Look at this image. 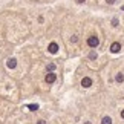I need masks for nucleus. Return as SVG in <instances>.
Masks as SVG:
<instances>
[{
  "label": "nucleus",
  "instance_id": "nucleus-1",
  "mask_svg": "<svg viewBox=\"0 0 124 124\" xmlns=\"http://www.w3.org/2000/svg\"><path fill=\"white\" fill-rule=\"evenodd\" d=\"M87 45H89L90 47H97V46L100 45V40H98V37H95V35L89 37V39H87Z\"/></svg>",
  "mask_w": 124,
  "mask_h": 124
},
{
  "label": "nucleus",
  "instance_id": "nucleus-2",
  "mask_svg": "<svg viewBox=\"0 0 124 124\" xmlns=\"http://www.w3.org/2000/svg\"><path fill=\"white\" fill-rule=\"evenodd\" d=\"M121 51V45L118 41H115V43H112L110 45V52H113V54H118V52Z\"/></svg>",
  "mask_w": 124,
  "mask_h": 124
},
{
  "label": "nucleus",
  "instance_id": "nucleus-3",
  "mask_svg": "<svg viewBox=\"0 0 124 124\" xmlns=\"http://www.w3.org/2000/svg\"><path fill=\"white\" fill-rule=\"evenodd\" d=\"M45 80H46V83H54L55 80H57V75L54 74V72H49V74H46V77H45Z\"/></svg>",
  "mask_w": 124,
  "mask_h": 124
},
{
  "label": "nucleus",
  "instance_id": "nucleus-4",
  "mask_svg": "<svg viewBox=\"0 0 124 124\" xmlns=\"http://www.w3.org/2000/svg\"><path fill=\"white\" fill-rule=\"evenodd\" d=\"M47 51H49L51 54H57V51H58V45H57V43H51V45L47 46Z\"/></svg>",
  "mask_w": 124,
  "mask_h": 124
},
{
  "label": "nucleus",
  "instance_id": "nucleus-5",
  "mask_svg": "<svg viewBox=\"0 0 124 124\" xmlns=\"http://www.w3.org/2000/svg\"><path fill=\"white\" fill-rule=\"evenodd\" d=\"M81 86L83 87H90V86H92V80H90L89 77H84L81 80Z\"/></svg>",
  "mask_w": 124,
  "mask_h": 124
},
{
  "label": "nucleus",
  "instance_id": "nucleus-6",
  "mask_svg": "<svg viewBox=\"0 0 124 124\" xmlns=\"http://www.w3.org/2000/svg\"><path fill=\"white\" fill-rule=\"evenodd\" d=\"M6 66H8L9 69H14V68L17 66V60H16V58H9V60L6 61Z\"/></svg>",
  "mask_w": 124,
  "mask_h": 124
},
{
  "label": "nucleus",
  "instance_id": "nucleus-7",
  "mask_svg": "<svg viewBox=\"0 0 124 124\" xmlns=\"http://www.w3.org/2000/svg\"><path fill=\"white\" fill-rule=\"evenodd\" d=\"M101 124H112V118L110 116H104L101 120Z\"/></svg>",
  "mask_w": 124,
  "mask_h": 124
},
{
  "label": "nucleus",
  "instance_id": "nucleus-8",
  "mask_svg": "<svg viewBox=\"0 0 124 124\" xmlns=\"http://www.w3.org/2000/svg\"><path fill=\"white\" fill-rule=\"evenodd\" d=\"M115 80H116L118 83H123V81H124V75H123V74H116V77H115Z\"/></svg>",
  "mask_w": 124,
  "mask_h": 124
},
{
  "label": "nucleus",
  "instance_id": "nucleus-9",
  "mask_svg": "<svg viewBox=\"0 0 124 124\" xmlns=\"http://www.w3.org/2000/svg\"><path fill=\"white\" fill-rule=\"evenodd\" d=\"M28 109H31L32 112H35L37 109H39V106H37V104H29V106H28Z\"/></svg>",
  "mask_w": 124,
  "mask_h": 124
},
{
  "label": "nucleus",
  "instance_id": "nucleus-10",
  "mask_svg": "<svg viewBox=\"0 0 124 124\" xmlns=\"http://www.w3.org/2000/svg\"><path fill=\"white\" fill-rule=\"evenodd\" d=\"M55 69V64L54 63H51V64H47V70H49V72H52V70Z\"/></svg>",
  "mask_w": 124,
  "mask_h": 124
},
{
  "label": "nucleus",
  "instance_id": "nucleus-11",
  "mask_svg": "<svg viewBox=\"0 0 124 124\" xmlns=\"http://www.w3.org/2000/svg\"><path fill=\"white\" fill-rule=\"evenodd\" d=\"M89 57H90V58H92V60H95V58H97V52H90V54H89Z\"/></svg>",
  "mask_w": 124,
  "mask_h": 124
},
{
  "label": "nucleus",
  "instance_id": "nucleus-12",
  "mask_svg": "<svg viewBox=\"0 0 124 124\" xmlns=\"http://www.w3.org/2000/svg\"><path fill=\"white\" fill-rule=\"evenodd\" d=\"M112 25L113 26H118V18H113V20H112Z\"/></svg>",
  "mask_w": 124,
  "mask_h": 124
},
{
  "label": "nucleus",
  "instance_id": "nucleus-13",
  "mask_svg": "<svg viewBox=\"0 0 124 124\" xmlns=\"http://www.w3.org/2000/svg\"><path fill=\"white\" fill-rule=\"evenodd\" d=\"M37 124H46V121L45 120H39V121H37Z\"/></svg>",
  "mask_w": 124,
  "mask_h": 124
},
{
  "label": "nucleus",
  "instance_id": "nucleus-14",
  "mask_svg": "<svg viewBox=\"0 0 124 124\" xmlns=\"http://www.w3.org/2000/svg\"><path fill=\"white\" fill-rule=\"evenodd\" d=\"M106 2H107L109 5H112V3H115V0H106Z\"/></svg>",
  "mask_w": 124,
  "mask_h": 124
},
{
  "label": "nucleus",
  "instance_id": "nucleus-15",
  "mask_svg": "<svg viewBox=\"0 0 124 124\" xmlns=\"http://www.w3.org/2000/svg\"><path fill=\"white\" fill-rule=\"evenodd\" d=\"M121 118H123V120H124V109H123V110H121Z\"/></svg>",
  "mask_w": 124,
  "mask_h": 124
},
{
  "label": "nucleus",
  "instance_id": "nucleus-16",
  "mask_svg": "<svg viewBox=\"0 0 124 124\" xmlns=\"http://www.w3.org/2000/svg\"><path fill=\"white\" fill-rule=\"evenodd\" d=\"M77 2H78V3H84V2H86V0H77Z\"/></svg>",
  "mask_w": 124,
  "mask_h": 124
},
{
  "label": "nucleus",
  "instance_id": "nucleus-17",
  "mask_svg": "<svg viewBox=\"0 0 124 124\" xmlns=\"http://www.w3.org/2000/svg\"><path fill=\"white\" fill-rule=\"evenodd\" d=\"M84 124H90V123H84Z\"/></svg>",
  "mask_w": 124,
  "mask_h": 124
}]
</instances>
